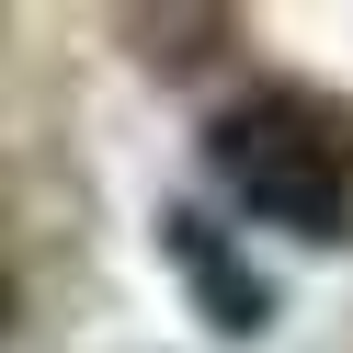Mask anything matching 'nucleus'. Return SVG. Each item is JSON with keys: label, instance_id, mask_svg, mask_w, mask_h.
I'll return each mask as SVG.
<instances>
[{"label": "nucleus", "instance_id": "nucleus-1", "mask_svg": "<svg viewBox=\"0 0 353 353\" xmlns=\"http://www.w3.org/2000/svg\"><path fill=\"white\" fill-rule=\"evenodd\" d=\"M216 171L239 183L251 216H274V228H296V239H342L353 228V148L330 137V114H307V103H285V92L216 114Z\"/></svg>", "mask_w": 353, "mask_h": 353}]
</instances>
